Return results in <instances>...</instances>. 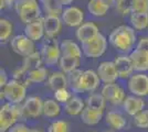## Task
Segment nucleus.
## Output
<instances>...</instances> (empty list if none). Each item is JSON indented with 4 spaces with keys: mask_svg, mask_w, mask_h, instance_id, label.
I'll return each mask as SVG.
<instances>
[{
    "mask_svg": "<svg viewBox=\"0 0 148 132\" xmlns=\"http://www.w3.org/2000/svg\"><path fill=\"white\" fill-rule=\"evenodd\" d=\"M13 79L18 81L21 84H23L25 86H30L31 82L29 79V75H28V72L25 70L22 67H19L18 69H16L13 72Z\"/></svg>",
    "mask_w": 148,
    "mask_h": 132,
    "instance_id": "nucleus-38",
    "label": "nucleus"
},
{
    "mask_svg": "<svg viewBox=\"0 0 148 132\" xmlns=\"http://www.w3.org/2000/svg\"><path fill=\"white\" fill-rule=\"evenodd\" d=\"M60 49H61L62 55H65V56H74L81 58L83 53L82 47L71 40H63L60 43Z\"/></svg>",
    "mask_w": 148,
    "mask_h": 132,
    "instance_id": "nucleus-25",
    "label": "nucleus"
},
{
    "mask_svg": "<svg viewBox=\"0 0 148 132\" xmlns=\"http://www.w3.org/2000/svg\"><path fill=\"white\" fill-rule=\"evenodd\" d=\"M9 83V79H8V74L6 73L5 69H0V87L1 89L6 87V85Z\"/></svg>",
    "mask_w": 148,
    "mask_h": 132,
    "instance_id": "nucleus-43",
    "label": "nucleus"
},
{
    "mask_svg": "<svg viewBox=\"0 0 148 132\" xmlns=\"http://www.w3.org/2000/svg\"><path fill=\"white\" fill-rule=\"evenodd\" d=\"M28 75H29V79H30L31 84H40V83L45 82L47 78H49L48 69L43 66L38 67V68L29 72Z\"/></svg>",
    "mask_w": 148,
    "mask_h": 132,
    "instance_id": "nucleus-33",
    "label": "nucleus"
},
{
    "mask_svg": "<svg viewBox=\"0 0 148 132\" xmlns=\"http://www.w3.org/2000/svg\"><path fill=\"white\" fill-rule=\"evenodd\" d=\"M114 64H115V67H116V70H117V74L119 78H124V79L128 78V77L132 76L133 72L135 70L130 55L117 56L115 58V61H114Z\"/></svg>",
    "mask_w": 148,
    "mask_h": 132,
    "instance_id": "nucleus-15",
    "label": "nucleus"
},
{
    "mask_svg": "<svg viewBox=\"0 0 148 132\" xmlns=\"http://www.w3.org/2000/svg\"><path fill=\"white\" fill-rule=\"evenodd\" d=\"M61 19L62 22L70 28H79L80 25L83 24L82 22L84 20V14L83 11L77 7L70 6L63 10Z\"/></svg>",
    "mask_w": 148,
    "mask_h": 132,
    "instance_id": "nucleus-11",
    "label": "nucleus"
},
{
    "mask_svg": "<svg viewBox=\"0 0 148 132\" xmlns=\"http://www.w3.org/2000/svg\"><path fill=\"white\" fill-rule=\"evenodd\" d=\"M86 107L84 101L77 96H73L70 100L64 105V111L68 113L69 116H79Z\"/></svg>",
    "mask_w": 148,
    "mask_h": 132,
    "instance_id": "nucleus-24",
    "label": "nucleus"
},
{
    "mask_svg": "<svg viewBox=\"0 0 148 132\" xmlns=\"http://www.w3.org/2000/svg\"><path fill=\"white\" fill-rule=\"evenodd\" d=\"M43 26L47 38L54 39L61 31L62 19L56 16H45L43 18Z\"/></svg>",
    "mask_w": 148,
    "mask_h": 132,
    "instance_id": "nucleus-18",
    "label": "nucleus"
},
{
    "mask_svg": "<svg viewBox=\"0 0 148 132\" xmlns=\"http://www.w3.org/2000/svg\"><path fill=\"white\" fill-rule=\"evenodd\" d=\"M72 97H73V96L71 95V93H70V90H69L68 88L56 90V91H54V95H53V98H54L59 104H63V105H65Z\"/></svg>",
    "mask_w": 148,
    "mask_h": 132,
    "instance_id": "nucleus-40",
    "label": "nucleus"
},
{
    "mask_svg": "<svg viewBox=\"0 0 148 132\" xmlns=\"http://www.w3.org/2000/svg\"><path fill=\"white\" fill-rule=\"evenodd\" d=\"M16 1H17V0H0V3H1V6H0V9L2 10V9L7 8V7L14 6Z\"/></svg>",
    "mask_w": 148,
    "mask_h": 132,
    "instance_id": "nucleus-44",
    "label": "nucleus"
},
{
    "mask_svg": "<svg viewBox=\"0 0 148 132\" xmlns=\"http://www.w3.org/2000/svg\"><path fill=\"white\" fill-rule=\"evenodd\" d=\"M132 2L133 0H116L115 8L118 13L126 17L128 14H132Z\"/></svg>",
    "mask_w": 148,
    "mask_h": 132,
    "instance_id": "nucleus-35",
    "label": "nucleus"
},
{
    "mask_svg": "<svg viewBox=\"0 0 148 132\" xmlns=\"http://www.w3.org/2000/svg\"><path fill=\"white\" fill-rule=\"evenodd\" d=\"M134 125L139 129H148V109L143 111L134 117Z\"/></svg>",
    "mask_w": 148,
    "mask_h": 132,
    "instance_id": "nucleus-36",
    "label": "nucleus"
},
{
    "mask_svg": "<svg viewBox=\"0 0 148 132\" xmlns=\"http://www.w3.org/2000/svg\"><path fill=\"white\" fill-rule=\"evenodd\" d=\"M25 34L28 38L32 40L33 42H38L42 40L44 33V26H43V18L37 20L32 23L25 24Z\"/></svg>",
    "mask_w": 148,
    "mask_h": 132,
    "instance_id": "nucleus-19",
    "label": "nucleus"
},
{
    "mask_svg": "<svg viewBox=\"0 0 148 132\" xmlns=\"http://www.w3.org/2000/svg\"><path fill=\"white\" fill-rule=\"evenodd\" d=\"M99 34V28H97V25L94 24L93 22H85V23H83L75 31V37H76L77 41L81 44L91 41L94 38H96Z\"/></svg>",
    "mask_w": 148,
    "mask_h": 132,
    "instance_id": "nucleus-13",
    "label": "nucleus"
},
{
    "mask_svg": "<svg viewBox=\"0 0 148 132\" xmlns=\"http://www.w3.org/2000/svg\"><path fill=\"white\" fill-rule=\"evenodd\" d=\"M145 106H146V104H145L144 99L140 97L134 96V95L127 96L123 104V108L125 112L128 116H132V117H135L136 114H138L140 111H143Z\"/></svg>",
    "mask_w": 148,
    "mask_h": 132,
    "instance_id": "nucleus-17",
    "label": "nucleus"
},
{
    "mask_svg": "<svg viewBox=\"0 0 148 132\" xmlns=\"http://www.w3.org/2000/svg\"><path fill=\"white\" fill-rule=\"evenodd\" d=\"M99 75L93 69H86L83 72V75L81 78V87L83 93H93L99 86Z\"/></svg>",
    "mask_w": 148,
    "mask_h": 132,
    "instance_id": "nucleus-14",
    "label": "nucleus"
},
{
    "mask_svg": "<svg viewBox=\"0 0 148 132\" xmlns=\"http://www.w3.org/2000/svg\"><path fill=\"white\" fill-rule=\"evenodd\" d=\"M48 85L53 91L68 88V76L63 72H53L48 78Z\"/></svg>",
    "mask_w": 148,
    "mask_h": 132,
    "instance_id": "nucleus-22",
    "label": "nucleus"
},
{
    "mask_svg": "<svg viewBox=\"0 0 148 132\" xmlns=\"http://www.w3.org/2000/svg\"><path fill=\"white\" fill-rule=\"evenodd\" d=\"M19 118H22L21 106L7 102L0 109V132H8L13 127Z\"/></svg>",
    "mask_w": 148,
    "mask_h": 132,
    "instance_id": "nucleus-3",
    "label": "nucleus"
},
{
    "mask_svg": "<svg viewBox=\"0 0 148 132\" xmlns=\"http://www.w3.org/2000/svg\"><path fill=\"white\" fill-rule=\"evenodd\" d=\"M23 119H36L43 114V100L38 96H30L21 106Z\"/></svg>",
    "mask_w": 148,
    "mask_h": 132,
    "instance_id": "nucleus-7",
    "label": "nucleus"
},
{
    "mask_svg": "<svg viewBox=\"0 0 148 132\" xmlns=\"http://www.w3.org/2000/svg\"><path fill=\"white\" fill-rule=\"evenodd\" d=\"M81 47H82V52L85 56L97 58V57L102 56L106 51L107 39L105 38L102 33H99L96 38H94L88 42L81 44Z\"/></svg>",
    "mask_w": 148,
    "mask_h": 132,
    "instance_id": "nucleus-6",
    "label": "nucleus"
},
{
    "mask_svg": "<svg viewBox=\"0 0 148 132\" xmlns=\"http://www.w3.org/2000/svg\"><path fill=\"white\" fill-rule=\"evenodd\" d=\"M136 49L148 51V37H143L139 39V41L137 42V45H136Z\"/></svg>",
    "mask_w": 148,
    "mask_h": 132,
    "instance_id": "nucleus-42",
    "label": "nucleus"
},
{
    "mask_svg": "<svg viewBox=\"0 0 148 132\" xmlns=\"http://www.w3.org/2000/svg\"><path fill=\"white\" fill-rule=\"evenodd\" d=\"M104 119L106 125L110 126L112 128V130H115V131H121L127 126L126 118L118 111H114V110L108 111L105 114Z\"/></svg>",
    "mask_w": 148,
    "mask_h": 132,
    "instance_id": "nucleus-20",
    "label": "nucleus"
},
{
    "mask_svg": "<svg viewBox=\"0 0 148 132\" xmlns=\"http://www.w3.org/2000/svg\"><path fill=\"white\" fill-rule=\"evenodd\" d=\"M108 42L111 45L122 53H130L136 42L135 30L130 25H119L111 32L108 37Z\"/></svg>",
    "mask_w": 148,
    "mask_h": 132,
    "instance_id": "nucleus-1",
    "label": "nucleus"
},
{
    "mask_svg": "<svg viewBox=\"0 0 148 132\" xmlns=\"http://www.w3.org/2000/svg\"><path fill=\"white\" fill-rule=\"evenodd\" d=\"M13 32V25L11 21H9L6 18L0 19V40L1 42H6L9 40L10 35Z\"/></svg>",
    "mask_w": 148,
    "mask_h": 132,
    "instance_id": "nucleus-34",
    "label": "nucleus"
},
{
    "mask_svg": "<svg viewBox=\"0 0 148 132\" xmlns=\"http://www.w3.org/2000/svg\"><path fill=\"white\" fill-rule=\"evenodd\" d=\"M101 94L103 95L106 101H108L113 106L123 105L126 99L125 90L115 83L104 84V86L102 87V90H101Z\"/></svg>",
    "mask_w": 148,
    "mask_h": 132,
    "instance_id": "nucleus-9",
    "label": "nucleus"
},
{
    "mask_svg": "<svg viewBox=\"0 0 148 132\" xmlns=\"http://www.w3.org/2000/svg\"><path fill=\"white\" fill-rule=\"evenodd\" d=\"M42 63H43V58H42L41 53L40 52H34L33 54H31V55L23 58L21 67L29 73V72L38 68V67H41Z\"/></svg>",
    "mask_w": 148,
    "mask_h": 132,
    "instance_id": "nucleus-27",
    "label": "nucleus"
},
{
    "mask_svg": "<svg viewBox=\"0 0 148 132\" xmlns=\"http://www.w3.org/2000/svg\"><path fill=\"white\" fill-rule=\"evenodd\" d=\"M81 58H79V57L62 55L61 58H60V62H59V66L61 68V72L65 73V74H69V73H71V72L79 68Z\"/></svg>",
    "mask_w": 148,
    "mask_h": 132,
    "instance_id": "nucleus-28",
    "label": "nucleus"
},
{
    "mask_svg": "<svg viewBox=\"0 0 148 132\" xmlns=\"http://www.w3.org/2000/svg\"><path fill=\"white\" fill-rule=\"evenodd\" d=\"M130 22L134 30L143 31L148 28V13H132L130 16Z\"/></svg>",
    "mask_w": 148,
    "mask_h": 132,
    "instance_id": "nucleus-30",
    "label": "nucleus"
},
{
    "mask_svg": "<svg viewBox=\"0 0 148 132\" xmlns=\"http://www.w3.org/2000/svg\"><path fill=\"white\" fill-rule=\"evenodd\" d=\"M40 53H41L42 58H43V63L50 67L54 66L56 63H59L62 56L60 44L58 43L56 39H47L44 41L42 47H41Z\"/></svg>",
    "mask_w": 148,
    "mask_h": 132,
    "instance_id": "nucleus-5",
    "label": "nucleus"
},
{
    "mask_svg": "<svg viewBox=\"0 0 148 132\" xmlns=\"http://www.w3.org/2000/svg\"><path fill=\"white\" fill-rule=\"evenodd\" d=\"M8 132H31V129L22 122H17L14 126L9 129Z\"/></svg>",
    "mask_w": 148,
    "mask_h": 132,
    "instance_id": "nucleus-41",
    "label": "nucleus"
},
{
    "mask_svg": "<svg viewBox=\"0 0 148 132\" xmlns=\"http://www.w3.org/2000/svg\"><path fill=\"white\" fill-rule=\"evenodd\" d=\"M83 72L84 70H81V69H75L73 72L66 74L68 76V84L70 89L76 93V94H82V87H81V78L83 75Z\"/></svg>",
    "mask_w": 148,
    "mask_h": 132,
    "instance_id": "nucleus-29",
    "label": "nucleus"
},
{
    "mask_svg": "<svg viewBox=\"0 0 148 132\" xmlns=\"http://www.w3.org/2000/svg\"><path fill=\"white\" fill-rule=\"evenodd\" d=\"M27 97V86L16 79H11L6 85V87L1 89V99L5 98L9 104L20 105L25 100Z\"/></svg>",
    "mask_w": 148,
    "mask_h": 132,
    "instance_id": "nucleus-4",
    "label": "nucleus"
},
{
    "mask_svg": "<svg viewBox=\"0 0 148 132\" xmlns=\"http://www.w3.org/2000/svg\"><path fill=\"white\" fill-rule=\"evenodd\" d=\"M94 132H96V131H94Z\"/></svg>",
    "mask_w": 148,
    "mask_h": 132,
    "instance_id": "nucleus-50",
    "label": "nucleus"
},
{
    "mask_svg": "<svg viewBox=\"0 0 148 132\" xmlns=\"http://www.w3.org/2000/svg\"><path fill=\"white\" fill-rule=\"evenodd\" d=\"M40 1H41V2L43 3V2H45V1H48V0H40Z\"/></svg>",
    "mask_w": 148,
    "mask_h": 132,
    "instance_id": "nucleus-49",
    "label": "nucleus"
},
{
    "mask_svg": "<svg viewBox=\"0 0 148 132\" xmlns=\"http://www.w3.org/2000/svg\"><path fill=\"white\" fill-rule=\"evenodd\" d=\"M104 1H105V3L110 7V8L113 6L115 7V5H116V0H104Z\"/></svg>",
    "mask_w": 148,
    "mask_h": 132,
    "instance_id": "nucleus-45",
    "label": "nucleus"
},
{
    "mask_svg": "<svg viewBox=\"0 0 148 132\" xmlns=\"http://www.w3.org/2000/svg\"><path fill=\"white\" fill-rule=\"evenodd\" d=\"M132 13H148V0H133Z\"/></svg>",
    "mask_w": 148,
    "mask_h": 132,
    "instance_id": "nucleus-39",
    "label": "nucleus"
},
{
    "mask_svg": "<svg viewBox=\"0 0 148 132\" xmlns=\"http://www.w3.org/2000/svg\"><path fill=\"white\" fill-rule=\"evenodd\" d=\"M130 57L136 72L138 73L148 72V51L134 49L130 52Z\"/></svg>",
    "mask_w": 148,
    "mask_h": 132,
    "instance_id": "nucleus-16",
    "label": "nucleus"
},
{
    "mask_svg": "<svg viewBox=\"0 0 148 132\" xmlns=\"http://www.w3.org/2000/svg\"><path fill=\"white\" fill-rule=\"evenodd\" d=\"M59 1L62 3V6H69L70 7V5L73 2L74 0H59Z\"/></svg>",
    "mask_w": 148,
    "mask_h": 132,
    "instance_id": "nucleus-46",
    "label": "nucleus"
},
{
    "mask_svg": "<svg viewBox=\"0 0 148 132\" xmlns=\"http://www.w3.org/2000/svg\"><path fill=\"white\" fill-rule=\"evenodd\" d=\"M80 116L83 123H85L87 126H96L101 122V120L104 118V111L85 107Z\"/></svg>",
    "mask_w": 148,
    "mask_h": 132,
    "instance_id": "nucleus-21",
    "label": "nucleus"
},
{
    "mask_svg": "<svg viewBox=\"0 0 148 132\" xmlns=\"http://www.w3.org/2000/svg\"><path fill=\"white\" fill-rule=\"evenodd\" d=\"M87 10L91 13V16L101 18L108 12L110 7L105 3L104 0H90L87 2Z\"/></svg>",
    "mask_w": 148,
    "mask_h": 132,
    "instance_id": "nucleus-23",
    "label": "nucleus"
},
{
    "mask_svg": "<svg viewBox=\"0 0 148 132\" xmlns=\"http://www.w3.org/2000/svg\"><path fill=\"white\" fill-rule=\"evenodd\" d=\"M31 132H42V131L39 130V129H31Z\"/></svg>",
    "mask_w": 148,
    "mask_h": 132,
    "instance_id": "nucleus-47",
    "label": "nucleus"
},
{
    "mask_svg": "<svg viewBox=\"0 0 148 132\" xmlns=\"http://www.w3.org/2000/svg\"><path fill=\"white\" fill-rule=\"evenodd\" d=\"M10 44H11V49L13 50V52L23 57L29 56L34 52H37L34 42L30 40L25 34H18L13 37Z\"/></svg>",
    "mask_w": 148,
    "mask_h": 132,
    "instance_id": "nucleus-10",
    "label": "nucleus"
},
{
    "mask_svg": "<svg viewBox=\"0 0 148 132\" xmlns=\"http://www.w3.org/2000/svg\"><path fill=\"white\" fill-rule=\"evenodd\" d=\"M13 7L19 19L25 24L41 19V8L38 5V0H17Z\"/></svg>",
    "mask_w": 148,
    "mask_h": 132,
    "instance_id": "nucleus-2",
    "label": "nucleus"
},
{
    "mask_svg": "<svg viewBox=\"0 0 148 132\" xmlns=\"http://www.w3.org/2000/svg\"><path fill=\"white\" fill-rule=\"evenodd\" d=\"M69 123L64 120H54L50 123L48 132H69Z\"/></svg>",
    "mask_w": 148,
    "mask_h": 132,
    "instance_id": "nucleus-37",
    "label": "nucleus"
},
{
    "mask_svg": "<svg viewBox=\"0 0 148 132\" xmlns=\"http://www.w3.org/2000/svg\"><path fill=\"white\" fill-rule=\"evenodd\" d=\"M85 104H86V107L104 111L105 105H106V99L103 97L102 94H91L86 98Z\"/></svg>",
    "mask_w": 148,
    "mask_h": 132,
    "instance_id": "nucleus-32",
    "label": "nucleus"
},
{
    "mask_svg": "<svg viewBox=\"0 0 148 132\" xmlns=\"http://www.w3.org/2000/svg\"><path fill=\"white\" fill-rule=\"evenodd\" d=\"M44 12L47 16H56L60 17L63 13V6L59 0H48L42 3Z\"/></svg>",
    "mask_w": 148,
    "mask_h": 132,
    "instance_id": "nucleus-31",
    "label": "nucleus"
},
{
    "mask_svg": "<svg viewBox=\"0 0 148 132\" xmlns=\"http://www.w3.org/2000/svg\"><path fill=\"white\" fill-rule=\"evenodd\" d=\"M106 132H119V131H115V130H110V131H106Z\"/></svg>",
    "mask_w": 148,
    "mask_h": 132,
    "instance_id": "nucleus-48",
    "label": "nucleus"
},
{
    "mask_svg": "<svg viewBox=\"0 0 148 132\" xmlns=\"http://www.w3.org/2000/svg\"><path fill=\"white\" fill-rule=\"evenodd\" d=\"M96 73L99 75L101 82H103L104 84L115 83L118 78L115 64H114V62H110V61H105V62H102L99 64Z\"/></svg>",
    "mask_w": 148,
    "mask_h": 132,
    "instance_id": "nucleus-12",
    "label": "nucleus"
},
{
    "mask_svg": "<svg viewBox=\"0 0 148 132\" xmlns=\"http://www.w3.org/2000/svg\"><path fill=\"white\" fill-rule=\"evenodd\" d=\"M61 113V106L54 98H48L43 100V116L50 119L59 117Z\"/></svg>",
    "mask_w": 148,
    "mask_h": 132,
    "instance_id": "nucleus-26",
    "label": "nucleus"
},
{
    "mask_svg": "<svg viewBox=\"0 0 148 132\" xmlns=\"http://www.w3.org/2000/svg\"><path fill=\"white\" fill-rule=\"evenodd\" d=\"M128 90L132 95L137 97H146L148 96V75L145 73H137L132 75L127 84Z\"/></svg>",
    "mask_w": 148,
    "mask_h": 132,
    "instance_id": "nucleus-8",
    "label": "nucleus"
}]
</instances>
